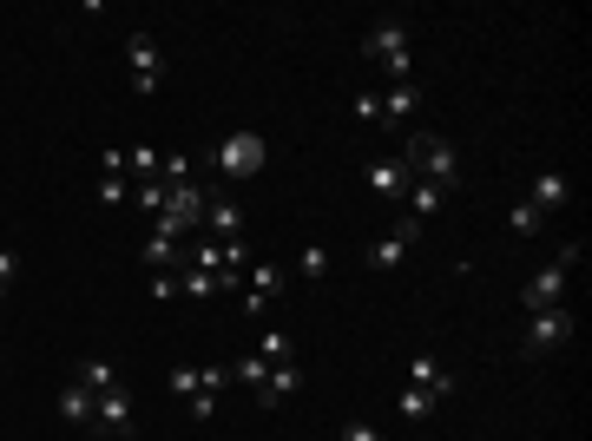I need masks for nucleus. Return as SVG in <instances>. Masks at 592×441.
Masks as SVG:
<instances>
[{
    "mask_svg": "<svg viewBox=\"0 0 592 441\" xmlns=\"http://www.w3.org/2000/svg\"><path fill=\"white\" fill-rule=\"evenodd\" d=\"M369 191H375V198H402V191H408V165H402V158H375V165H369Z\"/></svg>",
    "mask_w": 592,
    "mask_h": 441,
    "instance_id": "nucleus-16",
    "label": "nucleus"
},
{
    "mask_svg": "<svg viewBox=\"0 0 592 441\" xmlns=\"http://www.w3.org/2000/svg\"><path fill=\"white\" fill-rule=\"evenodd\" d=\"M125 198H132V178H99V205H125Z\"/></svg>",
    "mask_w": 592,
    "mask_h": 441,
    "instance_id": "nucleus-27",
    "label": "nucleus"
},
{
    "mask_svg": "<svg viewBox=\"0 0 592 441\" xmlns=\"http://www.w3.org/2000/svg\"><path fill=\"white\" fill-rule=\"evenodd\" d=\"M264 363H290V336H277V330L264 336Z\"/></svg>",
    "mask_w": 592,
    "mask_h": 441,
    "instance_id": "nucleus-32",
    "label": "nucleus"
},
{
    "mask_svg": "<svg viewBox=\"0 0 592 441\" xmlns=\"http://www.w3.org/2000/svg\"><path fill=\"white\" fill-rule=\"evenodd\" d=\"M125 60H132V93H158V79H165V53H158L152 33H125Z\"/></svg>",
    "mask_w": 592,
    "mask_h": 441,
    "instance_id": "nucleus-6",
    "label": "nucleus"
},
{
    "mask_svg": "<svg viewBox=\"0 0 592 441\" xmlns=\"http://www.w3.org/2000/svg\"><path fill=\"white\" fill-rule=\"evenodd\" d=\"M93 402H99V395L86 389V382H73V389H60V415H66L73 428H93Z\"/></svg>",
    "mask_w": 592,
    "mask_h": 441,
    "instance_id": "nucleus-18",
    "label": "nucleus"
},
{
    "mask_svg": "<svg viewBox=\"0 0 592 441\" xmlns=\"http://www.w3.org/2000/svg\"><path fill=\"white\" fill-rule=\"evenodd\" d=\"M435 409H441V402L428 389H402V415H408V422H421V415H435Z\"/></svg>",
    "mask_w": 592,
    "mask_h": 441,
    "instance_id": "nucleus-26",
    "label": "nucleus"
},
{
    "mask_svg": "<svg viewBox=\"0 0 592 441\" xmlns=\"http://www.w3.org/2000/svg\"><path fill=\"white\" fill-rule=\"evenodd\" d=\"M402 165H408V178H421V185H435V191L461 185V152H454L441 132H408Z\"/></svg>",
    "mask_w": 592,
    "mask_h": 441,
    "instance_id": "nucleus-1",
    "label": "nucleus"
},
{
    "mask_svg": "<svg viewBox=\"0 0 592 441\" xmlns=\"http://www.w3.org/2000/svg\"><path fill=\"white\" fill-rule=\"evenodd\" d=\"M125 172H132V185L158 178V152H152V145H132V152H125Z\"/></svg>",
    "mask_w": 592,
    "mask_h": 441,
    "instance_id": "nucleus-24",
    "label": "nucleus"
},
{
    "mask_svg": "<svg viewBox=\"0 0 592 441\" xmlns=\"http://www.w3.org/2000/svg\"><path fill=\"white\" fill-rule=\"evenodd\" d=\"M520 303H527V316H533V310H553V303H566V264L533 270L527 290H520Z\"/></svg>",
    "mask_w": 592,
    "mask_h": 441,
    "instance_id": "nucleus-9",
    "label": "nucleus"
},
{
    "mask_svg": "<svg viewBox=\"0 0 592 441\" xmlns=\"http://www.w3.org/2000/svg\"><path fill=\"white\" fill-rule=\"evenodd\" d=\"M415 106H421V93H415V79H395L389 93H382V126H408V119H415Z\"/></svg>",
    "mask_w": 592,
    "mask_h": 441,
    "instance_id": "nucleus-13",
    "label": "nucleus"
},
{
    "mask_svg": "<svg viewBox=\"0 0 592 441\" xmlns=\"http://www.w3.org/2000/svg\"><path fill=\"white\" fill-rule=\"evenodd\" d=\"M185 409H191V422H211V415H218V395H191Z\"/></svg>",
    "mask_w": 592,
    "mask_h": 441,
    "instance_id": "nucleus-33",
    "label": "nucleus"
},
{
    "mask_svg": "<svg viewBox=\"0 0 592 441\" xmlns=\"http://www.w3.org/2000/svg\"><path fill=\"white\" fill-rule=\"evenodd\" d=\"M264 158H270L264 132L237 126V132H224V139H218V178H257V172H264Z\"/></svg>",
    "mask_w": 592,
    "mask_h": 441,
    "instance_id": "nucleus-3",
    "label": "nucleus"
},
{
    "mask_svg": "<svg viewBox=\"0 0 592 441\" xmlns=\"http://www.w3.org/2000/svg\"><path fill=\"white\" fill-rule=\"evenodd\" d=\"M204 231L231 244V237L244 231V205H237V198H204Z\"/></svg>",
    "mask_w": 592,
    "mask_h": 441,
    "instance_id": "nucleus-14",
    "label": "nucleus"
},
{
    "mask_svg": "<svg viewBox=\"0 0 592 441\" xmlns=\"http://www.w3.org/2000/svg\"><path fill=\"white\" fill-rule=\"evenodd\" d=\"M415 244H421V224H415V218H402V224H389V237H375L369 264H375V270H402Z\"/></svg>",
    "mask_w": 592,
    "mask_h": 441,
    "instance_id": "nucleus-7",
    "label": "nucleus"
},
{
    "mask_svg": "<svg viewBox=\"0 0 592 441\" xmlns=\"http://www.w3.org/2000/svg\"><path fill=\"white\" fill-rule=\"evenodd\" d=\"M343 441H382V435H375L369 422H343Z\"/></svg>",
    "mask_w": 592,
    "mask_h": 441,
    "instance_id": "nucleus-35",
    "label": "nucleus"
},
{
    "mask_svg": "<svg viewBox=\"0 0 592 441\" xmlns=\"http://www.w3.org/2000/svg\"><path fill=\"white\" fill-rule=\"evenodd\" d=\"M349 106H356V119H362V126H382V93H356Z\"/></svg>",
    "mask_w": 592,
    "mask_h": 441,
    "instance_id": "nucleus-28",
    "label": "nucleus"
},
{
    "mask_svg": "<svg viewBox=\"0 0 592 441\" xmlns=\"http://www.w3.org/2000/svg\"><path fill=\"white\" fill-rule=\"evenodd\" d=\"M14 270H20V257L7 251V244H0V297H7V284H14Z\"/></svg>",
    "mask_w": 592,
    "mask_h": 441,
    "instance_id": "nucleus-34",
    "label": "nucleus"
},
{
    "mask_svg": "<svg viewBox=\"0 0 592 441\" xmlns=\"http://www.w3.org/2000/svg\"><path fill=\"white\" fill-rule=\"evenodd\" d=\"M283 290H290V277H283L277 264H257V270H250V284H244V310L264 316V303H277Z\"/></svg>",
    "mask_w": 592,
    "mask_h": 441,
    "instance_id": "nucleus-11",
    "label": "nucleus"
},
{
    "mask_svg": "<svg viewBox=\"0 0 592 441\" xmlns=\"http://www.w3.org/2000/svg\"><path fill=\"white\" fill-rule=\"evenodd\" d=\"M362 60H369V66H382V73H389V86H395V79H408V73H415V47H408V20H402V14L375 20V27H369V40H362Z\"/></svg>",
    "mask_w": 592,
    "mask_h": 441,
    "instance_id": "nucleus-2",
    "label": "nucleus"
},
{
    "mask_svg": "<svg viewBox=\"0 0 592 441\" xmlns=\"http://www.w3.org/2000/svg\"><path fill=\"white\" fill-rule=\"evenodd\" d=\"M145 264H152V270H185V251H178V231L152 224V237H145Z\"/></svg>",
    "mask_w": 592,
    "mask_h": 441,
    "instance_id": "nucleus-15",
    "label": "nucleus"
},
{
    "mask_svg": "<svg viewBox=\"0 0 592 441\" xmlns=\"http://www.w3.org/2000/svg\"><path fill=\"white\" fill-rule=\"evenodd\" d=\"M165 389H172L178 402H191V395H218V389H204V369L198 363H178L172 376H165Z\"/></svg>",
    "mask_w": 592,
    "mask_h": 441,
    "instance_id": "nucleus-21",
    "label": "nucleus"
},
{
    "mask_svg": "<svg viewBox=\"0 0 592 441\" xmlns=\"http://www.w3.org/2000/svg\"><path fill=\"white\" fill-rule=\"evenodd\" d=\"M132 422H139V409H132V395H125V389H106V395L93 402V428H99L106 441L132 435Z\"/></svg>",
    "mask_w": 592,
    "mask_h": 441,
    "instance_id": "nucleus-8",
    "label": "nucleus"
},
{
    "mask_svg": "<svg viewBox=\"0 0 592 441\" xmlns=\"http://www.w3.org/2000/svg\"><path fill=\"white\" fill-rule=\"evenodd\" d=\"M402 198H408V218H415V224L441 218V205H448V191H435V185H421V178H415V185L402 191Z\"/></svg>",
    "mask_w": 592,
    "mask_h": 441,
    "instance_id": "nucleus-17",
    "label": "nucleus"
},
{
    "mask_svg": "<svg viewBox=\"0 0 592 441\" xmlns=\"http://www.w3.org/2000/svg\"><path fill=\"white\" fill-rule=\"evenodd\" d=\"M566 191H573V185H566V172H540V178H533V191H527V205L560 211V205H566Z\"/></svg>",
    "mask_w": 592,
    "mask_h": 441,
    "instance_id": "nucleus-19",
    "label": "nucleus"
},
{
    "mask_svg": "<svg viewBox=\"0 0 592 441\" xmlns=\"http://www.w3.org/2000/svg\"><path fill=\"white\" fill-rule=\"evenodd\" d=\"M408 389H428L435 402H448V395H454V376L435 363V356H428V349H421L415 363H408Z\"/></svg>",
    "mask_w": 592,
    "mask_h": 441,
    "instance_id": "nucleus-12",
    "label": "nucleus"
},
{
    "mask_svg": "<svg viewBox=\"0 0 592 441\" xmlns=\"http://www.w3.org/2000/svg\"><path fill=\"white\" fill-rule=\"evenodd\" d=\"M566 336H573V310H566V303H553V310H533V316H527L520 349H527V356H553Z\"/></svg>",
    "mask_w": 592,
    "mask_h": 441,
    "instance_id": "nucleus-5",
    "label": "nucleus"
},
{
    "mask_svg": "<svg viewBox=\"0 0 592 441\" xmlns=\"http://www.w3.org/2000/svg\"><path fill=\"white\" fill-rule=\"evenodd\" d=\"M79 382H86L93 395H106V389H119V369H112L106 356H86V363H79Z\"/></svg>",
    "mask_w": 592,
    "mask_h": 441,
    "instance_id": "nucleus-22",
    "label": "nucleus"
},
{
    "mask_svg": "<svg viewBox=\"0 0 592 441\" xmlns=\"http://www.w3.org/2000/svg\"><path fill=\"white\" fill-rule=\"evenodd\" d=\"M132 205L158 218V211H165V178H145V185H132Z\"/></svg>",
    "mask_w": 592,
    "mask_h": 441,
    "instance_id": "nucleus-25",
    "label": "nucleus"
},
{
    "mask_svg": "<svg viewBox=\"0 0 592 441\" xmlns=\"http://www.w3.org/2000/svg\"><path fill=\"white\" fill-rule=\"evenodd\" d=\"M152 224H165V231H204V185L191 178V185H165V211H158Z\"/></svg>",
    "mask_w": 592,
    "mask_h": 441,
    "instance_id": "nucleus-4",
    "label": "nucleus"
},
{
    "mask_svg": "<svg viewBox=\"0 0 592 441\" xmlns=\"http://www.w3.org/2000/svg\"><path fill=\"white\" fill-rule=\"evenodd\" d=\"M178 297V270H152V303H172Z\"/></svg>",
    "mask_w": 592,
    "mask_h": 441,
    "instance_id": "nucleus-29",
    "label": "nucleus"
},
{
    "mask_svg": "<svg viewBox=\"0 0 592 441\" xmlns=\"http://www.w3.org/2000/svg\"><path fill=\"white\" fill-rule=\"evenodd\" d=\"M296 389H303V369H296V356H290V363H270V369H264V382H257V402H264V409H283Z\"/></svg>",
    "mask_w": 592,
    "mask_h": 441,
    "instance_id": "nucleus-10",
    "label": "nucleus"
},
{
    "mask_svg": "<svg viewBox=\"0 0 592 441\" xmlns=\"http://www.w3.org/2000/svg\"><path fill=\"white\" fill-rule=\"evenodd\" d=\"M264 369H270V363H264V356H244V363H237V369H231V376H237V382H250V389H257V382H264Z\"/></svg>",
    "mask_w": 592,
    "mask_h": 441,
    "instance_id": "nucleus-31",
    "label": "nucleus"
},
{
    "mask_svg": "<svg viewBox=\"0 0 592 441\" xmlns=\"http://www.w3.org/2000/svg\"><path fill=\"white\" fill-rule=\"evenodd\" d=\"M178 297L211 303V297H218V277H211V270H198V264H185V270H178Z\"/></svg>",
    "mask_w": 592,
    "mask_h": 441,
    "instance_id": "nucleus-20",
    "label": "nucleus"
},
{
    "mask_svg": "<svg viewBox=\"0 0 592 441\" xmlns=\"http://www.w3.org/2000/svg\"><path fill=\"white\" fill-rule=\"evenodd\" d=\"M507 224H514L520 237H540V231H546V211H540V205H527V198H514V211H507Z\"/></svg>",
    "mask_w": 592,
    "mask_h": 441,
    "instance_id": "nucleus-23",
    "label": "nucleus"
},
{
    "mask_svg": "<svg viewBox=\"0 0 592 441\" xmlns=\"http://www.w3.org/2000/svg\"><path fill=\"white\" fill-rule=\"evenodd\" d=\"M296 270H303V277H323V270H329V251H323V244H310V251L296 257Z\"/></svg>",
    "mask_w": 592,
    "mask_h": 441,
    "instance_id": "nucleus-30",
    "label": "nucleus"
}]
</instances>
